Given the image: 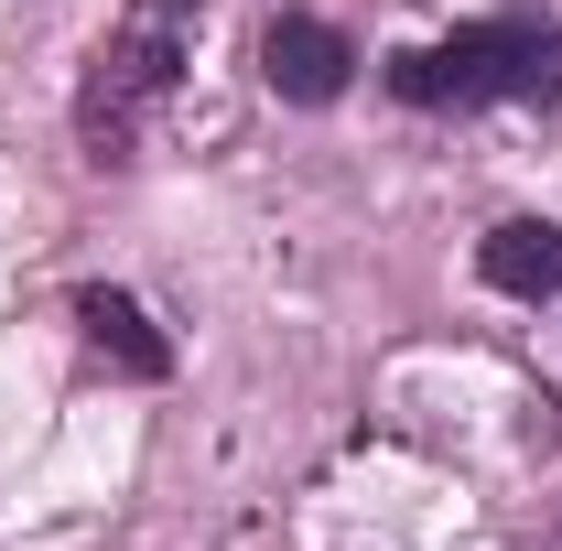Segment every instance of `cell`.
Wrapping results in <instances>:
<instances>
[{
    "label": "cell",
    "mask_w": 562,
    "mask_h": 551,
    "mask_svg": "<svg viewBox=\"0 0 562 551\" xmlns=\"http://www.w3.org/2000/svg\"><path fill=\"white\" fill-rule=\"evenodd\" d=\"M390 98L401 109H476V98H519V109H562V22H465L443 44L390 55Z\"/></svg>",
    "instance_id": "1"
},
{
    "label": "cell",
    "mask_w": 562,
    "mask_h": 551,
    "mask_svg": "<svg viewBox=\"0 0 562 551\" xmlns=\"http://www.w3.org/2000/svg\"><path fill=\"white\" fill-rule=\"evenodd\" d=\"M195 66V0H131L120 11V33L98 44V66L76 87V140L98 151V162H120L131 131L173 98V76Z\"/></svg>",
    "instance_id": "2"
},
{
    "label": "cell",
    "mask_w": 562,
    "mask_h": 551,
    "mask_svg": "<svg viewBox=\"0 0 562 551\" xmlns=\"http://www.w3.org/2000/svg\"><path fill=\"white\" fill-rule=\"evenodd\" d=\"M260 76H271V98H292V109H336L357 87V44L336 22H314V11H281L271 33H260Z\"/></svg>",
    "instance_id": "3"
},
{
    "label": "cell",
    "mask_w": 562,
    "mask_h": 551,
    "mask_svg": "<svg viewBox=\"0 0 562 551\" xmlns=\"http://www.w3.org/2000/svg\"><path fill=\"white\" fill-rule=\"evenodd\" d=\"M76 325H87V346L120 368V379H173V336L140 314L131 292H109V281H87L76 292Z\"/></svg>",
    "instance_id": "4"
},
{
    "label": "cell",
    "mask_w": 562,
    "mask_h": 551,
    "mask_svg": "<svg viewBox=\"0 0 562 551\" xmlns=\"http://www.w3.org/2000/svg\"><path fill=\"white\" fill-rule=\"evenodd\" d=\"M476 271H487L508 303H552V292H562V227H552V216H508V227H487Z\"/></svg>",
    "instance_id": "5"
},
{
    "label": "cell",
    "mask_w": 562,
    "mask_h": 551,
    "mask_svg": "<svg viewBox=\"0 0 562 551\" xmlns=\"http://www.w3.org/2000/svg\"><path fill=\"white\" fill-rule=\"evenodd\" d=\"M552 551H562V541H552Z\"/></svg>",
    "instance_id": "6"
}]
</instances>
